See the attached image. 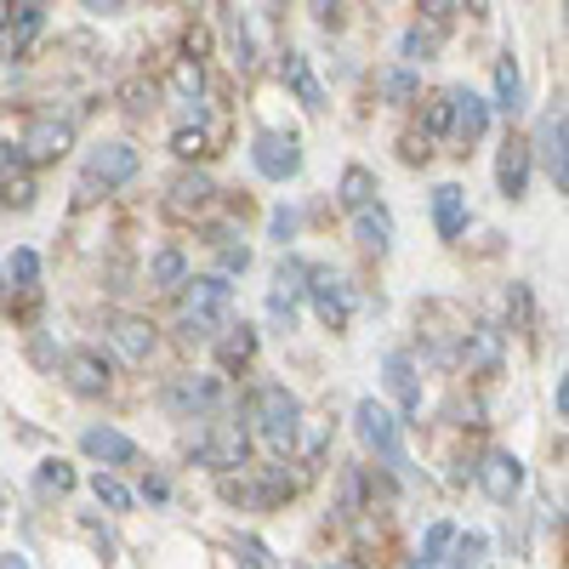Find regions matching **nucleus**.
<instances>
[{
	"label": "nucleus",
	"instance_id": "nucleus-1",
	"mask_svg": "<svg viewBox=\"0 0 569 569\" xmlns=\"http://www.w3.org/2000/svg\"><path fill=\"white\" fill-rule=\"evenodd\" d=\"M228 308H233V291L228 279L217 273H200V279H182V337H217L228 325Z\"/></svg>",
	"mask_w": 569,
	"mask_h": 569
},
{
	"label": "nucleus",
	"instance_id": "nucleus-2",
	"mask_svg": "<svg viewBox=\"0 0 569 569\" xmlns=\"http://www.w3.org/2000/svg\"><path fill=\"white\" fill-rule=\"evenodd\" d=\"M251 421H257V439L273 456H284V450L297 445V433H302V405H297V393H284L279 382H268L251 399Z\"/></svg>",
	"mask_w": 569,
	"mask_h": 569
},
{
	"label": "nucleus",
	"instance_id": "nucleus-3",
	"mask_svg": "<svg viewBox=\"0 0 569 569\" xmlns=\"http://www.w3.org/2000/svg\"><path fill=\"white\" fill-rule=\"evenodd\" d=\"M353 427H359V439H365V450H376L393 472H405L410 461H405V439H399V416L388 410V405H376V399H359V410H353Z\"/></svg>",
	"mask_w": 569,
	"mask_h": 569
},
{
	"label": "nucleus",
	"instance_id": "nucleus-4",
	"mask_svg": "<svg viewBox=\"0 0 569 569\" xmlns=\"http://www.w3.org/2000/svg\"><path fill=\"white\" fill-rule=\"evenodd\" d=\"M246 450H251V439H246V421H240V416L206 421V433L194 439V461H206V467H217V472L246 467Z\"/></svg>",
	"mask_w": 569,
	"mask_h": 569
},
{
	"label": "nucleus",
	"instance_id": "nucleus-5",
	"mask_svg": "<svg viewBox=\"0 0 569 569\" xmlns=\"http://www.w3.org/2000/svg\"><path fill=\"white\" fill-rule=\"evenodd\" d=\"M131 177H137V149L131 142H103V149H91L86 154V177H80V206L98 200V188L109 194V188H120Z\"/></svg>",
	"mask_w": 569,
	"mask_h": 569
},
{
	"label": "nucleus",
	"instance_id": "nucleus-6",
	"mask_svg": "<svg viewBox=\"0 0 569 569\" xmlns=\"http://www.w3.org/2000/svg\"><path fill=\"white\" fill-rule=\"evenodd\" d=\"M530 160L547 166V177L558 182V194H563V188H569V120H563V103L541 114L536 142H530Z\"/></svg>",
	"mask_w": 569,
	"mask_h": 569
},
{
	"label": "nucleus",
	"instance_id": "nucleus-7",
	"mask_svg": "<svg viewBox=\"0 0 569 569\" xmlns=\"http://www.w3.org/2000/svg\"><path fill=\"white\" fill-rule=\"evenodd\" d=\"M251 160L268 182H284V177H297L302 171V142L291 131H257L251 137Z\"/></svg>",
	"mask_w": 569,
	"mask_h": 569
},
{
	"label": "nucleus",
	"instance_id": "nucleus-8",
	"mask_svg": "<svg viewBox=\"0 0 569 569\" xmlns=\"http://www.w3.org/2000/svg\"><path fill=\"white\" fill-rule=\"evenodd\" d=\"M69 142H74V126L69 120H34L23 131V142L12 149L18 166H52L58 154H69Z\"/></svg>",
	"mask_w": 569,
	"mask_h": 569
},
{
	"label": "nucleus",
	"instance_id": "nucleus-9",
	"mask_svg": "<svg viewBox=\"0 0 569 569\" xmlns=\"http://www.w3.org/2000/svg\"><path fill=\"white\" fill-rule=\"evenodd\" d=\"M308 297H313V313H319L330 330H342V325L353 319V291H348V279H342V273L308 268Z\"/></svg>",
	"mask_w": 569,
	"mask_h": 569
},
{
	"label": "nucleus",
	"instance_id": "nucleus-10",
	"mask_svg": "<svg viewBox=\"0 0 569 569\" xmlns=\"http://www.w3.org/2000/svg\"><path fill=\"white\" fill-rule=\"evenodd\" d=\"M302 297H308V268H302L297 257H284V262H279V273H273V291H268V313H273V325L291 330V325H297Z\"/></svg>",
	"mask_w": 569,
	"mask_h": 569
},
{
	"label": "nucleus",
	"instance_id": "nucleus-11",
	"mask_svg": "<svg viewBox=\"0 0 569 569\" xmlns=\"http://www.w3.org/2000/svg\"><path fill=\"white\" fill-rule=\"evenodd\" d=\"M166 405H171L177 416H206V410L222 405V382H217V376H177L171 393H166Z\"/></svg>",
	"mask_w": 569,
	"mask_h": 569
},
{
	"label": "nucleus",
	"instance_id": "nucleus-12",
	"mask_svg": "<svg viewBox=\"0 0 569 569\" xmlns=\"http://www.w3.org/2000/svg\"><path fill=\"white\" fill-rule=\"evenodd\" d=\"M479 485L490 501H512L518 490H525V461H518L512 450H490L485 467H479Z\"/></svg>",
	"mask_w": 569,
	"mask_h": 569
},
{
	"label": "nucleus",
	"instance_id": "nucleus-13",
	"mask_svg": "<svg viewBox=\"0 0 569 569\" xmlns=\"http://www.w3.org/2000/svg\"><path fill=\"white\" fill-rule=\"evenodd\" d=\"M63 376H69V388H74L80 399H103V393H109V359H103L98 348H74L69 365H63Z\"/></svg>",
	"mask_w": 569,
	"mask_h": 569
},
{
	"label": "nucleus",
	"instance_id": "nucleus-14",
	"mask_svg": "<svg viewBox=\"0 0 569 569\" xmlns=\"http://www.w3.org/2000/svg\"><path fill=\"white\" fill-rule=\"evenodd\" d=\"M450 131L456 142H479L490 131V98H479V91H450Z\"/></svg>",
	"mask_w": 569,
	"mask_h": 569
},
{
	"label": "nucleus",
	"instance_id": "nucleus-15",
	"mask_svg": "<svg viewBox=\"0 0 569 569\" xmlns=\"http://www.w3.org/2000/svg\"><path fill=\"white\" fill-rule=\"evenodd\" d=\"M382 382H388V393L399 399V416L416 421V416H421V388H416V365H410V353H388V359H382ZM405 421H399V427H405Z\"/></svg>",
	"mask_w": 569,
	"mask_h": 569
},
{
	"label": "nucleus",
	"instance_id": "nucleus-16",
	"mask_svg": "<svg viewBox=\"0 0 569 569\" xmlns=\"http://www.w3.org/2000/svg\"><path fill=\"white\" fill-rule=\"evenodd\" d=\"M211 200H217V182H211L206 171H182V177H171V188H166V206H171L177 217H200Z\"/></svg>",
	"mask_w": 569,
	"mask_h": 569
},
{
	"label": "nucleus",
	"instance_id": "nucleus-17",
	"mask_svg": "<svg viewBox=\"0 0 569 569\" xmlns=\"http://www.w3.org/2000/svg\"><path fill=\"white\" fill-rule=\"evenodd\" d=\"M530 142L525 137H507L501 142V160H496V182H501V194L507 200H518V194H525V188H530Z\"/></svg>",
	"mask_w": 569,
	"mask_h": 569
},
{
	"label": "nucleus",
	"instance_id": "nucleus-18",
	"mask_svg": "<svg viewBox=\"0 0 569 569\" xmlns=\"http://www.w3.org/2000/svg\"><path fill=\"white\" fill-rule=\"evenodd\" d=\"M109 342L120 348L126 365H149L154 359V325L149 319H114L109 325Z\"/></svg>",
	"mask_w": 569,
	"mask_h": 569
},
{
	"label": "nucleus",
	"instance_id": "nucleus-19",
	"mask_svg": "<svg viewBox=\"0 0 569 569\" xmlns=\"http://www.w3.org/2000/svg\"><path fill=\"white\" fill-rule=\"evenodd\" d=\"M80 450H86L91 461H109V467H131V461H137V445H131L126 433H114V427H86Z\"/></svg>",
	"mask_w": 569,
	"mask_h": 569
},
{
	"label": "nucleus",
	"instance_id": "nucleus-20",
	"mask_svg": "<svg viewBox=\"0 0 569 569\" xmlns=\"http://www.w3.org/2000/svg\"><path fill=\"white\" fill-rule=\"evenodd\" d=\"M433 228H439V240H461V228H467V194L456 182L433 188Z\"/></svg>",
	"mask_w": 569,
	"mask_h": 569
},
{
	"label": "nucleus",
	"instance_id": "nucleus-21",
	"mask_svg": "<svg viewBox=\"0 0 569 569\" xmlns=\"http://www.w3.org/2000/svg\"><path fill=\"white\" fill-rule=\"evenodd\" d=\"M353 233H359V246H365L370 257H388V246H393V217H388L382 206H365V211H353Z\"/></svg>",
	"mask_w": 569,
	"mask_h": 569
},
{
	"label": "nucleus",
	"instance_id": "nucleus-22",
	"mask_svg": "<svg viewBox=\"0 0 569 569\" xmlns=\"http://www.w3.org/2000/svg\"><path fill=\"white\" fill-rule=\"evenodd\" d=\"M279 74H284V86L302 98V109H325V86L313 80V69H308L302 52H284V58H279Z\"/></svg>",
	"mask_w": 569,
	"mask_h": 569
},
{
	"label": "nucleus",
	"instance_id": "nucleus-23",
	"mask_svg": "<svg viewBox=\"0 0 569 569\" xmlns=\"http://www.w3.org/2000/svg\"><path fill=\"white\" fill-rule=\"evenodd\" d=\"M490 109H501V114L525 109V74H518V58H512V52L496 58V103H490Z\"/></svg>",
	"mask_w": 569,
	"mask_h": 569
},
{
	"label": "nucleus",
	"instance_id": "nucleus-24",
	"mask_svg": "<svg viewBox=\"0 0 569 569\" xmlns=\"http://www.w3.org/2000/svg\"><path fill=\"white\" fill-rule=\"evenodd\" d=\"M40 23H46V7H34V0H29V7H12V18H7V40H0V46H7V58L23 52V46L40 34Z\"/></svg>",
	"mask_w": 569,
	"mask_h": 569
},
{
	"label": "nucleus",
	"instance_id": "nucleus-25",
	"mask_svg": "<svg viewBox=\"0 0 569 569\" xmlns=\"http://www.w3.org/2000/svg\"><path fill=\"white\" fill-rule=\"evenodd\" d=\"M251 353H257V330H251V325H222L217 359H222V365H246Z\"/></svg>",
	"mask_w": 569,
	"mask_h": 569
},
{
	"label": "nucleus",
	"instance_id": "nucleus-26",
	"mask_svg": "<svg viewBox=\"0 0 569 569\" xmlns=\"http://www.w3.org/2000/svg\"><path fill=\"white\" fill-rule=\"evenodd\" d=\"M496 353H501V337H496L490 325H472V330H467V342H461V359H467L472 370H490Z\"/></svg>",
	"mask_w": 569,
	"mask_h": 569
},
{
	"label": "nucleus",
	"instance_id": "nucleus-27",
	"mask_svg": "<svg viewBox=\"0 0 569 569\" xmlns=\"http://www.w3.org/2000/svg\"><path fill=\"white\" fill-rule=\"evenodd\" d=\"M342 200H348V211L376 206V177H370L365 166H348V171H342Z\"/></svg>",
	"mask_w": 569,
	"mask_h": 569
},
{
	"label": "nucleus",
	"instance_id": "nucleus-28",
	"mask_svg": "<svg viewBox=\"0 0 569 569\" xmlns=\"http://www.w3.org/2000/svg\"><path fill=\"white\" fill-rule=\"evenodd\" d=\"M211 246H217V262H222V273H217V279L246 273V268H251V246H233V233H228V228H217V233H211Z\"/></svg>",
	"mask_w": 569,
	"mask_h": 569
},
{
	"label": "nucleus",
	"instance_id": "nucleus-29",
	"mask_svg": "<svg viewBox=\"0 0 569 569\" xmlns=\"http://www.w3.org/2000/svg\"><path fill=\"white\" fill-rule=\"evenodd\" d=\"M12 279H18V291H29V297H34L40 257H34V251H12V257H7V268H0V284H12Z\"/></svg>",
	"mask_w": 569,
	"mask_h": 569
},
{
	"label": "nucleus",
	"instance_id": "nucleus-30",
	"mask_svg": "<svg viewBox=\"0 0 569 569\" xmlns=\"http://www.w3.org/2000/svg\"><path fill=\"white\" fill-rule=\"evenodd\" d=\"M433 52H439V29H405V40H399L405 63H427Z\"/></svg>",
	"mask_w": 569,
	"mask_h": 569
},
{
	"label": "nucleus",
	"instance_id": "nucleus-31",
	"mask_svg": "<svg viewBox=\"0 0 569 569\" xmlns=\"http://www.w3.org/2000/svg\"><path fill=\"white\" fill-rule=\"evenodd\" d=\"M416 91H421V80H416L410 69H388V74H382V98H388V103H410Z\"/></svg>",
	"mask_w": 569,
	"mask_h": 569
},
{
	"label": "nucleus",
	"instance_id": "nucleus-32",
	"mask_svg": "<svg viewBox=\"0 0 569 569\" xmlns=\"http://www.w3.org/2000/svg\"><path fill=\"white\" fill-rule=\"evenodd\" d=\"M40 490H46V496H52V490L69 496V490H74V467H69V461H40Z\"/></svg>",
	"mask_w": 569,
	"mask_h": 569
},
{
	"label": "nucleus",
	"instance_id": "nucleus-33",
	"mask_svg": "<svg viewBox=\"0 0 569 569\" xmlns=\"http://www.w3.org/2000/svg\"><path fill=\"white\" fill-rule=\"evenodd\" d=\"M450 547H456L450 569H485V536H456Z\"/></svg>",
	"mask_w": 569,
	"mask_h": 569
},
{
	"label": "nucleus",
	"instance_id": "nucleus-34",
	"mask_svg": "<svg viewBox=\"0 0 569 569\" xmlns=\"http://www.w3.org/2000/svg\"><path fill=\"white\" fill-rule=\"evenodd\" d=\"M171 86H177V98H182V103H194V98H200V86H206V80H200V63H194V58H182L177 74H171Z\"/></svg>",
	"mask_w": 569,
	"mask_h": 569
},
{
	"label": "nucleus",
	"instance_id": "nucleus-35",
	"mask_svg": "<svg viewBox=\"0 0 569 569\" xmlns=\"http://www.w3.org/2000/svg\"><path fill=\"white\" fill-rule=\"evenodd\" d=\"M450 541H456L450 525H433V530H427V541H421V569H433V563L450 552Z\"/></svg>",
	"mask_w": 569,
	"mask_h": 569
},
{
	"label": "nucleus",
	"instance_id": "nucleus-36",
	"mask_svg": "<svg viewBox=\"0 0 569 569\" xmlns=\"http://www.w3.org/2000/svg\"><path fill=\"white\" fill-rule=\"evenodd\" d=\"M182 279H188V262H182L177 251H160V257H154V284H166V291H177Z\"/></svg>",
	"mask_w": 569,
	"mask_h": 569
},
{
	"label": "nucleus",
	"instance_id": "nucleus-37",
	"mask_svg": "<svg viewBox=\"0 0 569 569\" xmlns=\"http://www.w3.org/2000/svg\"><path fill=\"white\" fill-rule=\"evenodd\" d=\"M91 490H98V501H103V507H114V512H126V507H131V490H126L120 479H109V472H98V479H91Z\"/></svg>",
	"mask_w": 569,
	"mask_h": 569
},
{
	"label": "nucleus",
	"instance_id": "nucleus-38",
	"mask_svg": "<svg viewBox=\"0 0 569 569\" xmlns=\"http://www.w3.org/2000/svg\"><path fill=\"white\" fill-rule=\"evenodd\" d=\"M421 126H427L421 137H445V131H450V91H439V98L427 103V120H421Z\"/></svg>",
	"mask_w": 569,
	"mask_h": 569
},
{
	"label": "nucleus",
	"instance_id": "nucleus-39",
	"mask_svg": "<svg viewBox=\"0 0 569 569\" xmlns=\"http://www.w3.org/2000/svg\"><path fill=\"white\" fill-rule=\"evenodd\" d=\"M233 547H240V563H246V569H268V547H262L257 536H240Z\"/></svg>",
	"mask_w": 569,
	"mask_h": 569
},
{
	"label": "nucleus",
	"instance_id": "nucleus-40",
	"mask_svg": "<svg viewBox=\"0 0 569 569\" xmlns=\"http://www.w3.org/2000/svg\"><path fill=\"white\" fill-rule=\"evenodd\" d=\"M171 149H177L182 160H194V154H206V131H177V137H171Z\"/></svg>",
	"mask_w": 569,
	"mask_h": 569
},
{
	"label": "nucleus",
	"instance_id": "nucleus-41",
	"mask_svg": "<svg viewBox=\"0 0 569 569\" xmlns=\"http://www.w3.org/2000/svg\"><path fill=\"white\" fill-rule=\"evenodd\" d=\"M273 233L284 240V233H297V211H273Z\"/></svg>",
	"mask_w": 569,
	"mask_h": 569
},
{
	"label": "nucleus",
	"instance_id": "nucleus-42",
	"mask_svg": "<svg viewBox=\"0 0 569 569\" xmlns=\"http://www.w3.org/2000/svg\"><path fill=\"white\" fill-rule=\"evenodd\" d=\"M0 569H29V558L23 552H0Z\"/></svg>",
	"mask_w": 569,
	"mask_h": 569
},
{
	"label": "nucleus",
	"instance_id": "nucleus-43",
	"mask_svg": "<svg viewBox=\"0 0 569 569\" xmlns=\"http://www.w3.org/2000/svg\"><path fill=\"white\" fill-rule=\"evenodd\" d=\"M410 569H421V563H410Z\"/></svg>",
	"mask_w": 569,
	"mask_h": 569
}]
</instances>
